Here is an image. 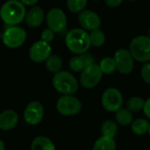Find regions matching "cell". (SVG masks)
Masks as SVG:
<instances>
[{"instance_id":"1","label":"cell","mask_w":150,"mask_h":150,"mask_svg":"<svg viewBox=\"0 0 150 150\" xmlns=\"http://www.w3.org/2000/svg\"><path fill=\"white\" fill-rule=\"evenodd\" d=\"M26 7L20 1H7L0 8V18L9 26H14L25 20Z\"/></svg>"},{"instance_id":"2","label":"cell","mask_w":150,"mask_h":150,"mask_svg":"<svg viewBox=\"0 0 150 150\" xmlns=\"http://www.w3.org/2000/svg\"><path fill=\"white\" fill-rule=\"evenodd\" d=\"M65 44L68 49L76 55L87 53L91 46L90 34L82 28H73L66 34Z\"/></svg>"},{"instance_id":"3","label":"cell","mask_w":150,"mask_h":150,"mask_svg":"<svg viewBox=\"0 0 150 150\" xmlns=\"http://www.w3.org/2000/svg\"><path fill=\"white\" fill-rule=\"evenodd\" d=\"M52 84L54 90L62 96L74 95L79 88L77 79L73 76V74L67 70H62L61 72L54 75Z\"/></svg>"},{"instance_id":"4","label":"cell","mask_w":150,"mask_h":150,"mask_svg":"<svg viewBox=\"0 0 150 150\" xmlns=\"http://www.w3.org/2000/svg\"><path fill=\"white\" fill-rule=\"evenodd\" d=\"M134 61L142 63L150 62V38L147 35H138L134 37L128 48Z\"/></svg>"},{"instance_id":"5","label":"cell","mask_w":150,"mask_h":150,"mask_svg":"<svg viewBox=\"0 0 150 150\" xmlns=\"http://www.w3.org/2000/svg\"><path fill=\"white\" fill-rule=\"evenodd\" d=\"M2 41L3 44L8 48H18L21 47L27 39L26 31L18 26H9L2 33Z\"/></svg>"},{"instance_id":"6","label":"cell","mask_w":150,"mask_h":150,"mask_svg":"<svg viewBox=\"0 0 150 150\" xmlns=\"http://www.w3.org/2000/svg\"><path fill=\"white\" fill-rule=\"evenodd\" d=\"M55 107L61 115L71 117L79 114L83 105L82 102L74 95H66L58 98Z\"/></svg>"},{"instance_id":"7","label":"cell","mask_w":150,"mask_h":150,"mask_svg":"<svg viewBox=\"0 0 150 150\" xmlns=\"http://www.w3.org/2000/svg\"><path fill=\"white\" fill-rule=\"evenodd\" d=\"M124 102L121 91L114 87H110L103 92L101 96V105L109 112H116L122 108Z\"/></svg>"},{"instance_id":"8","label":"cell","mask_w":150,"mask_h":150,"mask_svg":"<svg viewBox=\"0 0 150 150\" xmlns=\"http://www.w3.org/2000/svg\"><path fill=\"white\" fill-rule=\"evenodd\" d=\"M103 78V73L98 64H92L86 67L81 73L79 83L84 89H93L98 85Z\"/></svg>"},{"instance_id":"9","label":"cell","mask_w":150,"mask_h":150,"mask_svg":"<svg viewBox=\"0 0 150 150\" xmlns=\"http://www.w3.org/2000/svg\"><path fill=\"white\" fill-rule=\"evenodd\" d=\"M117 71L122 75H129L134 69V59L127 48H119L113 54Z\"/></svg>"},{"instance_id":"10","label":"cell","mask_w":150,"mask_h":150,"mask_svg":"<svg viewBox=\"0 0 150 150\" xmlns=\"http://www.w3.org/2000/svg\"><path fill=\"white\" fill-rule=\"evenodd\" d=\"M47 25L54 33H61L67 26V16L65 12L58 7H54L46 15Z\"/></svg>"},{"instance_id":"11","label":"cell","mask_w":150,"mask_h":150,"mask_svg":"<svg viewBox=\"0 0 150 150\" xmlns=\"http://www.w3.org/2000/svg\"><path fill=\"white\" fill-rule=\"evenodd\" d=\"M44 117V107L39 101H32L26 105L23 112L24 120L30 126L39 125Z\"/></svg>"},{"instance_id":"12","label":"cell","mask_w":150,"mask_h":150,"mask_svg":"<svg viewBox=\"0 0 150 150\" xmlns=\"http://www.w3.org/2000/svg\"><path fill=\"white\" fill-rule=\"evenodd\" d=\"M77 20L82 29L85 31H95L101 26V18L100 16L92 10H84L78 14Z\"/></svg>"},{"instance_id":"13","label":"cell","mask_w":150,"mask_h":150,"mask_svg":"<svg viewBox=\"0 0 150 150\" xmlns=\"http://www.w3.org/2000/svg\"><path fill=\"white\" fill-rule=\"evenodd\" d=\"M52 54L51 45L42 40H37L29 48V57L36 63L45 62Z\"/></svg>"},{"instance_id":"14","label":"cell","mask_w":150,"mask_h":150,"mask_svg":"<svg viewBox=\"0 0 150 150\" xmlns=\"http://www.w3.org/2000/svg\"><path fill=\"white\" fill-rule=\"evenodd\" d=\"M95 61L94 55L91 53L87 52L71 57L69 61V68L73 72L81 73L86 67L94 64Z\"/></svg>"},{"instance_id":"15","label":"cell","mask_w":150,"mask_h":150,"mask_svg":"<svg viewBox=\"0 0 150 150\" xmlns=\"http://www.w3.org/2000/svg\"><path fill=\"white\" fill-rule=\"evenodd\" d=\"M46 18V14L41 6L35 5L28 9L25 14V21L30 28H37L40 26Z\"/></svg>"},{"instance_id":"16","label":"cell","mask_w":150,"mask_h":150,"mask_svg":"<svg viewBox=\"0 0 150 150\" xmlns=\"http://www.w3.org/2000/svg\"><path fill=\"white\" fill-rule=\"evenodd\" d=\"M19 117L13 110H5L0 113V130L10 131L15 128L18 123Z\"/></svg>"},{"instance_id":"17","label":"cell","mask_w":150,"mask_h":150,"mask_svg":"<svg viewBox=\"0 0 150 150\" xmlns=\"http://www.w3.org/2000/svg\"><path fill=\"white\" fill-rule=\"evenodd\" d=\"M31 150H56L54 142L46 136H37L31 143Z\"/></svg>"},{"instance_id":"18","label":"cell","mask_w":150,"mask_h":150,"mask_svg":"<svg viewBox=\"0 0 150 150\" xmlns=\"http://www.w3.org/2000/svg\"><path fill=\"white\" fill-rule=\"evenodd\" d=\"M62 60L58 54H51L45 62V67L47 70L54 75L61 72L62 70Z\"/></svg>"},{"instance_id":"19","label":"cell","mask_w":150,"mask_h":150,"mask_svg":"<svg viewBox=\"0 0 150 150\" xmlns=\"http://www.w3.org/2000/svg\"><path fill=\"white\" fill-rule=\"evenodd\" d=\"M134 121L133 113L127 108H121L115 112V122L121 127L131 126Z\"/></svg>"},{"instance_id":"20","label":"cell","mask_w":150,"mask_h":150,"mask_svg":"<svg viewBox=\"0 0 150 150\" xmlns=\"http://www.w3.org/2000/svg\"><path fill=\"white\" fill-rule=\"evenodd\" d=\"M117 144L114 139L106 137V136H100L93 144L92 150H116Z\"/></svg>"},{"instance_id":"21","label":"cell","mask_w":150,"mask_h":150,"mask_svg":"<svg viewBox=\"0 0 150 150\" xmlns=\"http://www.w3.org/2000/svg\"><path fill=\"white\" fill-rule=\"evenodd\" d=\"M149 121L148 120L139 118L133 121L131 125V130L134 134L137 136H143L149 133Z\"/></svg>"},{"instance_id":"22","label":"cell","mask_w":150,"mask_h":150,"mask_svg":"<svg viewBox=\"0 0 150 150\" xmlns=\"http://www.w3.org/2000/svg\"><path fill=\"white\" fill-rule=\"evenodd\" d=\"M101 133L103 136L114 139L119 132V125L112 120H106L101 125Z\"/></svg>"},{"instance_id":"23","label":"cell","mask_w":150,"mask_h":150,"mask_svg":"<svg viewBox=\"0 0 150 150\" xmlns=\"http://www.w3.org/2000/svg\"><path fill=\"white\" fill-rule=\"evenodd\" d=\"M145 100L139 96H133L127 101V109L132 113H137L143 111Z\"/></svg>"},{"instance_id":"24","label":"cell","mask_w":150,"mask_h":150,"mask_svg":"<svg viewBox=\"0 0 150 150\" xmlns=\"http://www.w3.org/2000/svg\"><path fill=\"white\" fill-rule=\"evenodd\" d=\"M98 66H99L103 75L104 74L105 75H112L113 73H115L117 71L113 57H110V56L104 57L100 61Z\"/></svg>"},{"instance_id":"25","label":"cell","mask_w":150,"mask_h":150,"mask_svg":"<svg viewBox=\"0 0 150 150\" xmlns=\"http://www.w3.org/2000/svg\"><path fill=\"white\" fill-rule=\"evenodd\" d=\"M89 34H90L91 45L92 47H101L105 43V34L102 30L98 29V30L91 32Z\"/></svg>"},{"instance_id":"26","label":"cell","mask_w":150,"mask_h":150,"mask_svg":"<svg viewBox=\"0 0 150 150\" xmlns=\"http://www.w3.org/2000/svg\"><path fill=\"white\" fill-rule=\"evenodd\" d=\"M66 4L70 12L79 14L85 10L88 2L86 0H68Z\"/></svg>"},{"instance_id":"27","label":"cell","mask_w":150,"mask_h":150,"mask_svg":"<svg viewBox=\"0 0 150 150\" xmlns=\"http://www.w3.org/2000/svg\"><path fill=\"white\" fill-rule=\"evenodd\" d=\"M142 79L148 84H150V62L144 63L140 70Z\"/></svg>"},{"instance_id":"28","label":"cell","mask_w":150,"mask_h":150,"mask_svg":"<svg viewBox=\"0 0 150 150\" xmlns=\"http://www.w3.org/2000/svg\"><path fill=\"white\" fill-rule=\"evenodd\" d=\"M54 33L51 29H49L48 27L44 29L41 33H40V40L47 42L48 44H50V42H52L54 39Z\"/></svg>"},{"instance_id":"29","label":"cell","mask_w":150,"mask_h":150,"mask_svg":"<svg viewBox=\"0 0 150 150\" xmlns=\"http://www.w3.org/2000/svg\"><path fill=\"white\" fill-rule=\"evenodd\" d=\"M105 4L109 8H118L123 4V1L122 0H105Z\"/></svg>"},{"instance_id":"30","label":"cell","mask_w":150,"mask_h":150,"mask_svg":"<svg viewBox=\"0 0 150 150\" xmlns=\"http://www.w3.org/2000/svg\"><path fill=\"white\" fill-rule=\"evenodd\" d=\"M143 112L145 114V116L150 120V98L145 100V105H144V108H143Z\"/></svg>"},{"instance_id":"31","label":"cell","mask_w":150,"mask_h":150,"mask_svg":"<svg viewBox=\"0 0 150 150\" xmlns=\"http://www.w3.org/2000/svg\"><path fill=\"white\" fill-rule=\"evenodd\" d=\"M23 4H24V6H27V7H33V6H35L36 4H37V3H38V1L37 0H23V1H20Z\"/></svg>"},{"instance_id":"32","label":"cell","mask_w":150,"mask_h":150,"mask_svg":"<svg viewBox=\"0 0 150 150\" xmlns=\"http://www.w3.org/2000/svg\"><path fill=\"white\" fill-rule=\"evenodd\" d=\"M0 150H5V143L0 139Z\"/></svg>"},{"instance_id":"33","label":"cell","mask_w":150,"mask_h":150,"mask_svg":"<svg viewBox=\"0 0 150 150\" xmlns=\"http://www.w3.org/2000/svg\"><path fill=\"white\" fill-rule=\"evenodd\" d=\"M147 36H148V37H149V38H150V27L149 28V30H148V33H147Z\"/></svg>"},{"instance_id":"34","label":"cell","mask_w":150,"mask_h":150,"mask_svg":"<svg viewBox=\"0 0 150 150\" xmlns=\"http://www.w3.org/2000/svg\"><path fill=\"white\" fill-rule=\"evenodd\" d=\"M149 134V136H150V124H149V133H148Z\"/></svg>"}]
</instances>
